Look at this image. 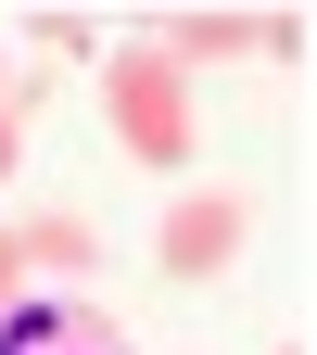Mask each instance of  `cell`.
Listing matches in <instances>:
<instances>
[{
    "mask_svg": "<svg viewBox=\"0 0 317 355\" xmlns=\"http://www.w3.org/2000/svg\"><path fill=\"white\" fill-rule=\"evenodd\" d=\"M0 355H127V330L102 304H13L0 318Z\"/></svg>",
    "mask_w": 317,
    "mask_h": 355,
    "instance_id": "cell-1",
    "label": "cell"
},
{
    "mask_svg": "<svg viewBox=\"0 0 317 355\" xmlns=\"http://www.w3.org/2000/svg\"><path fill=\"white\" fill-rule=\"evenodd\" d=\"M229 241H241V203H178L165 216V279H203V266H229Z\"/></svg>",
    "mask_w": 317,
    "mask_h": 355,
    "instance_id": "cell-2",
    "label": "cell"
},
{
    "mask_svg": "<svg viewBox=\"0 0 317 355\" xmlns=\"http://www.w3.org/2000/svg\"><path fill=\"white\" fill-rule=\"evenodd\" d=\"M114 102H127V140H140V153H178V114H165V76H153V64H127Z\"/></svg>",
    "mask_w": 317,
    "mask_h": 355,
    "instance_id": "cell-3",
    "label": "cell"
},
{
    "mask_svg": "<svg viewBox=\"0 0 317 355\" xmlns=\"http://www.w3.org/2000/svg\"><path fill=\"white\" fill-rule=\"evenodd\" d=\"M0 178H13V127H0Z\"/></svg>",
    "mask_w": 317,
    "mask_h": 355,
    "instance_id": "cell-4",
    "label": "cell"
}]
</instances>
